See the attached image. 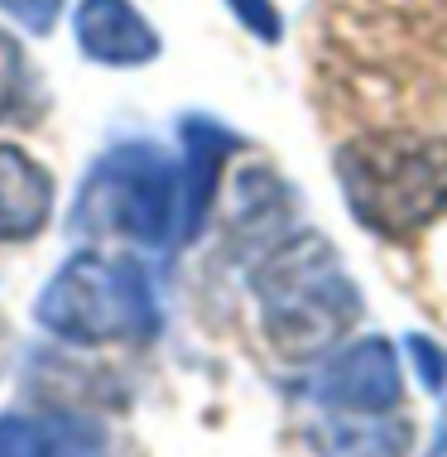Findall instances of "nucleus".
<instances>
[{
    "label": "nucleus",
    "instance_id": "1",
    "mask_svg": "<svg viewBox=\"0 0 447 457\" xmlns=\"http://www.w3.org/2000/svg\"><path fill=\"white\" fill-rule=\"evenodd\" d=\"M251 289L260 303V328L284 361L332 356V347L361 318V294L342 255L318 231L289 237L279 251H269Z\"/></svg>",
    "mask_w": 447,
    "mask_h": 457
},
{
    "label": "nucleus",
    "instance_id": "2",
    "mask_svg": "<svg viewBox=\"0 0 447 457\" xmlns=\"http://www.w3.org/2000/svg\"><path fill=\"white\" fill-rule=\"evenodd\" d=\"M337 183L352 217L385 241H409L447 212V140L370 130L337 150Z\"/></svg>",
    "mask_w": 447,
    "mask_h": 457
},
{
    "label": "nucleus",
    "instance_id": "3",
    "mask_svg": "<svg viewBox=\"0 0 447 457\" xmlns=\"http://www.w3.org/2000/svg\"><path fill=\"white\" fill-rule=\"evenodd\" d=\"M34 318L63 342L106 347V342H149L159 328V303L130 255L78 251L48 279Z\"/></svg>",
    "mask_w": 447,
    "mask_h": 457
},
{
    "label": "nucleus",
    "instance_id": "4",
    "mask_svg": "<svg viewBox=\"0 0 447 457\" xmlns=\"http://www.w3.org/2000/svg\"><path fill=\"white\" fill-rule=\"evenodd\" d=\"M78 221L126 241L159 245L178 231V164L154 145H120L87 174Z\"/></svg>",
    "mask_w": 447,
    "mask_h": 457
},
{
    "label": "nucleus",
    "instance_id": "5",
    "mask_svg": "<svg viewBox=\"0 0 447 457\" xmlns=\"http://www.w3.org/2000/svg\"><path fill=\"white\" fill-rule=\"evenodd\" d=\"M404 395L400 356L385 337H366L337 352L318 376V400L337 414H390Z\"/></svg>",
    "mask_w": 447,
    "mask_h": 457
},
{
    "label": "nucleus",
    "instance_id": "6",
    "mask_svg": "<svg viewBox=\"0 0 447 457\" xmlns=\"http://www.w3.org/2000/svg\"><path fill=\"white\" fill-rule=\"evenodd\" d=\"M78 44L92 63L106 68H140L159 58V34L130 0H82L72 15Z\"/></svg>",
    "mask_w": 447,
    "mask_h": 457
},
{
    "label": "nucleus",
    "instance_id": "7",
    "mask_svg": "<svg viewBox=\"0 0 447 457\" xmlns=\"http://www.w3.org/2000/svg\"><path fill=\"white\" fill-rule=\"evenodd\" d=\"M0 457H106V428L72 410L0 414Z\"/></svg>",
    "mask_w": 447,
    "mask_h": 457
},
{
    "label": "nucleus",
    "instance_id": "8",
    "mask_svg": "<svg viewBox=\"0 0 447 457\" xmlns=\"http://www.w3.org/2000/svg\"><path fill=\"white\" fill-rule=\"evenodd\" d=\"M236 150V135L217 120L188 116L183 120V154H178V237H197L207 207L217 197V179L227 154Z\"/></svg>",
    "mask_w": 447,
    "mask_h": 457
},
{
    "label": "nucleus",
    "instance_id": "9",
    "mask_svg": "<svg viewBox=\"0 0 447 457\" xmlns=\"http://www.w3.org/2000/svg\"><path fill=\"white\" fill-rule=\"evenodd\" d=\"M48 212H54L48 169L15 145H0V245L44 231Z\"/></svg>",
    "mask_w": 447,
    "mask_h": 457
},
{
    "label": "nucleus",
    "instance_id": "10",
    "mask_svg": "<svg viewBox=\"0 0 447 457\" xmlns=\"http://www.w3.org/2000/svg\"><path fill=\"white\" fill-rule=\"evenodd\" d=\"M322 457H404L409 424H385V414H342L322 428Z\"/></svg>",
    "mask_w": 447,
    "mask_h": 457
},
{
    "label": "nucleus",
    "instance_id": "11",
    "mask_svg": "<svg viewBox=\"0 0 447 457\" xmlns=\"http://www.w3.org/2000/svg\"><path fill=\"white\" fill-rule=\"evenodd\" d=\"M29 96H34L29 58H24V48L0 29V120H20L24 111H29Z\"/></svg>",
    "mask_w": 447,
    "mask_h": 457
},
{
    "label": "nucleus",
    "instance_id": "12",
    "mask_svg": "<svg viewBox=\"0 0 447 457\" xmlns=\"http://www.w3.org/2000/svg\"><path fill=\"white\" fill-rule=\"evenodd\" d=\"M227 10H231V15L245 24V29L255 34L260 44H279V34H284V20H279L275 0H227Z\"/></svg>",
    "mask_w": 447,
    "mask_h": 457
},
{
    "label": "nucleus",
    "instance_id": "13",
    "mask_svg": "<svg viewBox=\"0 0 447 457\" xmlns=\"http://www.w3.org/2000/svg\"><path fill=\"white\" fill-rule=\"evenodd\" d=\"M0 10L15 24H24V34H48L63 15V0H0Z\"/></svg>",
    "mask_w": 447,
    "mask_h": 457
},
{
    "label": "nucleus",
    "instance_id": "14",
    "mask_svg": "<svg viewBox=\"0 0 447 457\" xmlns=\"http://www.w3.org/2000/svg\"><path fill=\"white\" fill-rule=\"evenodd\" d=\"M409 352H414L409 361L424 370V386H428V390H443V380H447V361L438 356V347H433L428 337H409Z\"/></svg>",
    "mask_w": 447,
    "mask_h": 457
},
{
    "label": "nucleus",
    "instance_id": "15",
    "mask_svg": "<svg viewBox=\"0 0 447 457\" xmlns=\"http://www.w3.org/2000/svg\"><path fill=\"white\" fill-rule=\"evenodd\" d=\"M433 457H447V419H443V438H438V453Z\"/></svg>",
    "mask_w": 447,
    "mask_h": 457
}]
</instances>
